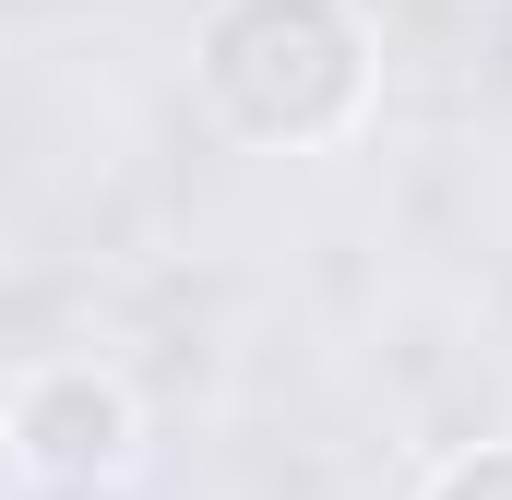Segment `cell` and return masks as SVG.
Returning a JSON list of instances; mask_svg holds the SVG:
<instances>
[{"label":"cell","mask_w":512,"mask_h":500,"mask_svg":"<svg viewBox=\"0 0 512 500\" xmlns=\"http://www.w3.org/2000/svg\"><path fill=\"white\" fill-rule=\"evenodd\" d=\"M191 60H203L215 120L239 143H274V155L346 143L370 120V84H382L370 24L346 0H215L203 36H191Z\"/></svg>","instance_id":"cell-1"},{"label":"cell","mask_w":512,"mask_h":500,"mask_svg":"<svg viewBox=\"0 0 512 500\" xmlns=\"http://www.w3.org/2000/svg\"><path fill=\"white\" fill-rule=\"evenodd\" d=\"M0 429H12V465L48 477V489H108V477L143 465V405H131V381L96 370V358L24 370L12 405H0Z\"/></svg>","instance_id":"cell-2"},{"label":"cell","mask_w":512,"mask_h":500,"mask_svg":"<svg viewBox=\"0 0 512 500\" xmlns=\"http://www.w3.org/2000/svg\"><path fill=\"white\" fill-rule=\"evenodd\" d=\"M429 500H512V441H477V453H453V465L429 477Z\"/></svg>","instance_id":"cell-3"}]
</instances>
